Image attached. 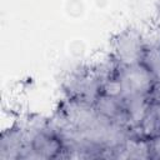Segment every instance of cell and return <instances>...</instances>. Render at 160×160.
I'll return each instance as SVG.
<instances>
[{"mask_svg":"<svg viewBox=\"0 0 160 160\" xmlns=\"http://www.w3.org/2000/svg\"><path fill=\"white\" fill-rule=\"evenodd\" d=\"M30 149L38 158H58L65 151V142L56 131L44 129L31 138Z\"/></svg>","mask_w":160,"mask_h":160,"instance_id":"1","label":"cell"}]
</instances>
